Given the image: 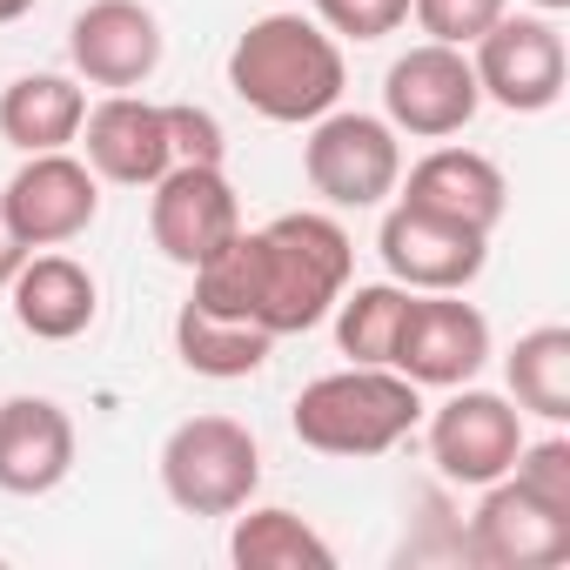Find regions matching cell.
Segmentation results:
<instances>
[{
  "label": "cell",
  "instance_id": "obj_6",
  "mask_svg": "<svg viewBox=\"0 0 570 570\" xmlns=\"http://www.w3.org/2000/svg\"><path fill=\"white\" fill-rule=\"evenodd\" d=\"M470 68H476L483 101H497L510 115L557 108L563 81H570V55H563V35H557L550 14H503V21H490L470 41Z\"/></svg>",
  "mask_w": 570,
  "mask_h": 570
},
{
  "label": "cell",
  "instance_id": "obj_7",
  "mask_svg": "<svg viewBox=\"0 0 570 570\" xmlns=\"http://www.w3.org/2000/svg\"><path fill=\"white\" fill-rule=\"evenodd\" d=\"M476 108H483V88H476L470 48L416 41L383 75V121L410 141H450L476 121Z\"/></svg>",
  "mask_w": 570,
  "mask_h": 570
},
{
  "label": "cell",
  "instance_id": "obj_19",
  "mask_svg": "<svg viewBox=\"0 0 570 570\" xmlns=\"http://www.w3.org/2000/svg\"><path fill=\"white\" fill-rule=\"evenodd\" d=\"M81 121H88V88L75 75H21L0 88V141L21 155L75 148Z\"/></svg>",
  "mask_w": 570,
  "mask_h": 570
},
{
  "label": "cell",
  "instance_id": "obj_10",
  "mask_svg": "<svg viewBox=\"0 0 570 570\" xmlns=\"http://www.w3.org/2000/svg\"><path fill=\"white\" fill-rule=\"evenodd\" d=\"M376 255H383L390 282H403V289H416V296H456V289H470V282L483 275L490 235L456 228L443 215H423L410 202H390V215L376 228Z\"/></svg>",
  "mask_w": 570,
  "mask_h": 570
},
{
  "label": "cell",
  "instance_id": "obj_28",
  "mask_svg": "<svg viewBox=\"0 0 570 570\" xmlns=\"http://www.w3.org/2000/svg\"><path fill=\"white\" fill-rule=\"evenodd\" d=\"M28 255H35V248L21 242V228H14V215H8V202H0V289L14 282V268H21Z\"/></svg>",
  "mask_w": 570,
  "mask_h": 570
},
{
  "label": "cell",
  "instance_id": "obj_20",
  "mask_svg": "<svg viewBox=\"0 0 570 570\" xmlns=\"http://www.w3.org/2000/svg\"><path fill=\"white\" fill-rule=\"evenodd\" d=\"M228 563L235 570H336V543L282 503H242L228 530Z\"/></svg>",
  "mask_w": 570,
  "mask_h": 570
},
{
  "label": "cell",
  "instance_id": "obj_14",
  "mask_svg": "<svg viewBox=\"0 0 570 570\" xmlns=\"http://www.w3.org/2000/svg\"><path fill=\"white\" fill-rule=\"evenodd\" d=\"M470 557L490 570H557L570 563V517L497 476L483 483V503L470 517Z\"/></svg>",
  "mask_w": 570,
  "mask_h": 570
},
{
  "label": "cell",
  "instance_id": "obj_12",
  "mask_svg": "<svg viewBox=\"0 0 570 570\" xmlns=\"http://www.w3.org/2000/svg\"><path fill=\"white\" fill-rule=\"evenodd\" d=\"M235 228H242V202H235V181L222 175V161H175L155 181L148 235L175 268H202Z\"/></svg>",
  "mask_w": 570,
  "mask_h": 570
},
{
  "label": "cell",
  "instance_id": "obj_23",
  "mask_svg": "<svg viewBox=\"0 0 570 570\" xmlns=\"http://www.w3.org/2000/svg\"><path fill=\"white\" fill-rule=\"evenodd\" d=\"M410 289L403 282H356V289L336 296V350L350 363H390L396 356V330H403Z\"/></svg>",
  "mask_w": 570,
  "mask_h": 570
},
{
  "label": "cell",
  "instance_id": "obj_11",
  "mask_svg": "<svg viewBox=\"0 0 570 570\" xmlns=\"http://www.w3.org/2000/svg\"><path fill=\"white\" fill-rule=\"evenodd\" d=\"M161 55H168V35L148 0H88L68 28V61L81 88L135 95L141 81H155Z\"/></svg>",
  "mask_w": 570,
  "mask_h": 570
},
{
  "label": "cell",
  "instance_id": "obj_29",
  "mask_svg": "<svg viewBox=\"0 0 570 570\" xmlns=\"http://www.w3.org/2000/svg\"><path fill=\"white\" fill-rule=\"evenodd\" d=\"M21 14H35V0H0V28L21 21Z\"/></svg>",
  "mask_w": 570,
  "mask_h": 570
},
{
  "label": "cell",
  "instance_id": "obj_21",
  "mask_svg": "<svg viewBox=\"0 0 570 570\" xmlns=\"http://www.w3.org/2000/svg\"><path fill=\"white\" fill-rule=\"evenodd\" d=\"M268 350H275V336L255 330V323H242V316H215V309H202L195 296L175 309V356H181V370H195V376H208V383H242V376H255V370L268 363Z\"/></svg>",
  "mask_w": 570,
  "mask_h": 570
},
{
  "label": "cell",
  "instance_id": "obj_25",
  "mask_svg": "<svg viewBox=\"0 0 570 570\" xmlns=\"http://www.w3.org/2000/svg\"><path fill=\"white\" fill-rule=\"evenodd\" d=\"M410 14H416V28H423L430 41H443V48H470L490 21L510 14V0H410Z\"/></svg>",
  "mask_w": 570,
  "mask_h": 570
},
{
  "label": "cell",
  "instance_id": "obj_5",
  "mask_svg": "<svg viewBox=\"0 0 570 570\" xmlns=\"http://www.w3.org/2000/svg\"><path fill=\"white\" fill-rule=\"evenodd\" d=\"M303 175L330 208H383L403 181V135L383 115L363 108H330L323 121H309L303 141Z\"/></svg>",
  "mask_w": 570,
  "mask_h": 570
},
{
  "label": "cell",
  "instance_id": "obj_15",
  "mask_svg": "<svg viewBox=\"0 0 570 570\" xmlns=\"http://www.w3.org/2000/svg\"><path fill=\"white\" fill-rule=\"evenodd\" d=\"M75 141L88 148V168H95L101 181H121V188H155V181L175 168L168 115H161V101H141V95H108V101H95Z\"/></svg>",
  "mask_w": 570,
  "mask_h": 570
},
{
  "label": "cell",
  "instance_id": "obj_27",
  "mask_svg": "<svg viewBox=\"0 0 570 570\" xmlns=\"http://www.w3.org/2000/svg\"><path fill=\"white\" fill-rule=\"evenodd\" d=\"M161 115H168V148H175V161H222V155H228V135H222V121H215L208 108L168 101Z\"/></svg>",
  "mask_w": 570,
  "mask_h": 570
},
{
  "label": "cell",
  "instance_id": "obj_1",
  "mask_svg": "<svg viewBox=\"0 0 570 570\" xmlns=\"http://www.w3.org/2000/svg\"><path fill=\"white\" fill-rule=\"evenodd\" d=\"M188 275H195L202 309L242 316L282 343V336H303V330L330 323L336 296L356 275V242L336 215L296 208V215H275L268 228H235Z\"/></svg>",
  "mask_w": 570,
  "mask_h": 570
},
{
  "label": "cell",
  "instance_id": "obj_4",
  "mask_svg": "<svg viewBox=\"0 0 570 570\" xmlns=\"http://www.w3.org/2000/svg\"><path fill=\"white\" fill-rule=\"evenodd\" d=\"M161 490L181 517H235L262 490V443L235 416H181L161 443Z\"/></svg>",
  "mask_w": 570,
  "mask_h": 570
},
{
  "label": "cell",
  "instance_id": "obj_26",
  "mask_svg": "<svg viewBox=\"0 0 570 570\" xmlns=\"http://www.w3.org/2000/svg\"><path fill=\"white\" fill-rule=\"evenodd\" d=\"M316 21L336 41H383L410 21V0H316Z\"/></svg>",
  "mask_w": 570,
  "mask_h": 570
},
{
  "label": "cell",
  "instance_id": "obj_3",
  "mask_svg": "<svg viewBox=\"0 0 570 570\" xmlns=\"http://www.w3.org/2000/svg\"><path fill=\"white\" fill-rule=\"evenodd\" d=\"M423 423V390L390 363H343L316 383H303L289 430L316 456H383Z\"/></svg>",
  "mask_w": 570,
  "mask_h": 570
},
{
  "label": "cell",
  "instance_id": "obj_30",
  "mask_svg": "<svg viewBox=\"0 0 570 570\" xmlns=\"http://www.w3.org/2000/svg\"><path fill=\"white\" fill-rule=\"evenodd\" d=\"M530 8H537V14H563V8H570V0H530Z\"/></svg>",
  "mask_w": 570,
  "mask_h": 570
},
{
  "label": "cell",
  "instance_id": "obj_13",
  "mask_svg": "<svg viewBox=\"0 0 570 570\" xmlns=\"http://www.w3.org/2000/svg\"><path fill=\"white\" fill-rule=\"evenodd\" d=\"M0 202H8V215H14V228H21L28 248H61V242H75V235L95 228V215H101V175L81 155H68V148L21 155L14 181L0 188Z\"/></svg>",
  "mask_w": 570,
  "mask_h": 570
},
{
  "label": "cell",
  "instance_id": "obj_16",
  "mask_svg": "<svg viewBox=\"0 0 570 570\" xmlns=\"http://www.w3.org/2000/svg\"><path fill=\"white\" fill-rule=\"evenodd\" d=\"M396 202L423 208V215H443L456 228H476V235H497L503 208H510V181L490 155L476 148H430L403 181H396Z\"/></svg>",
  "mask_w": 570,
  "mask_h": 570
},
{
  "label": "cell",
  "instance_id": "obj_2",
  "mask_svg": "<svg viewBox=\"0 0 570 570\" xmlns=\"http://www.w3.org/2000/svg\"><path fill=\"white\" fill-rule=\"evenodd\" d=\"M228 88L242 108H255L262 121H282V128H309L323 121L343 88H350V68H343V41L316 21V14H262L235 35L228 48Z\"/></svg>",
  "mask_w": 570,
  "mask_h": 570
},
{
  "label": "cell",
  "instance_id": "obj_8",
  "mask_svg": "<svg viewBox=\"0 0 570 570\" xmlns=\"http://www.w3.org/2000/svg\"><path fill=\"white\" fill-rule=\"evenodd\" d=\"M483 363H490V316L476 303H463V289L456 296L410 289L390 370H403L416 390H456V383H476Z\"/></svg>",
  "mask_w": 570,
  "mask_h": 570
},
{
  "label": "cell",
  "instance_id": "obj_24",
  "mask_svg": "<svg viewBox=\"0 0 570 570\" xmlns=\"http://www.w3.org/2000/svg\"><path fill=\"white\" fill-rule=\"evenodd\" d=\"M510 483L570 517V436H543V443L523 436V450H517V463H510Z\"/></svg>",
  "mask_w": 570,
  "mask_h": 570
},
{
  "label": "cell",
  "instance_id": "obj_18",
  "mask_svg": "<svg viewBox=\"0 0 570 570\" xmlns=\"http://www.w3.org/2000/svg\"><path fill=\"white\" fill-rule=\"evenodd\" d=\"M8 303H14V323L35 336V343H75L95 330L101 316V282L75 262V255H28L8 282Z\"/></svg>",
  "mask_w": 570,
  "mask_h": 570
},
{
  "label": "cell",
  "instance_id": "obj_22",
  "mask_svg": "<svg viewBox=\"0 0 570 570\" xmlns=\"http://www.w3.org/2000/svg\"><path fill=\"white\" fill-rule=\"evenodd\" d=\"M503 383H510V403L523 416H543L550 430L570 423V330L563 323L523 330L517 350L503 356Z\"/></svg>",
  "mask_w": 570,
  "mask_h": 570
},
{
  "label": "cell",
  "instance_id": "obj_17",
  "mask_svg": "<svg viewBox=\"0 0 570 570\" xmlns=\"http://www.w3.org/2000/svg\"><path fill=\"white\" fill-rule=\"evenodd\" d=\"M75 416L55 396H8L0 403V490L48 497L75 476Z\"/></svg>",
  "mask_w": 570,
  "mask_h": 570
},
{
  "label": "cell",
  "instance_id": "obj_9",
  "mask_svg": "<svg viewBox=\"0 0 570 570\" xmlns=\"http://www.w3.org/2000/svg\"><path fill=\"white\" fill-rule=\"evenodd\" d=\"M517 450H523V410L497 390L456 383V396L430 416V463H436L443 483L483 490V483L510 476Z\"/></svg>",
  "mask_w": 570,
  "mask_h": 570
}]
</instances>
